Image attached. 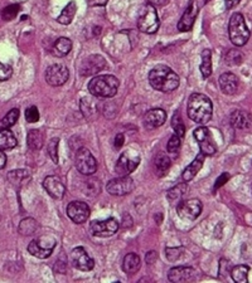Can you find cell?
Returning a JSON list of instances; mask_svg holds the SVG:
<instances>
[{"label": "cell", "instance_id": "obj_1", "mask_svg": "<svg viewBox=\"0 0 252 283\" xmlns=\"http://www.w3.org/2000/svg\"><path fill=\"white\" fill-rule=\"evenodd\" d=\"M187 112L193 122L198 125H206L212 119L213 105L208 96L203 93H193L188 100Z\"/></svg>", "mask_w": 252, "mask_h": 283}, {"label": "cell", "instance_id": "obj_2", "mask_svg": "<svg viewBox=\"0 0 252 283\" xmlns=\"http://www.w3.org/2000/svg\"><path fill=\"white\" fill-rule=\"evenodd\" d=\"M149 83L160 92H171L179 87V76L170 67L159 65L149 72Z\"/></svg>", "mask_w": 252, "mask_h": 283}, {"label": "cell", "instance_id": "obj_3", "mask_svg": "<svg viewBox=\"0 0 252 283\" xmlns=\"http://www.w3.org/2000/svg\"><path fill=\"white\" fill-rule=\"evenodd\" d=\"M120 82L119 79L111 74H103L96 76L88 83V91L95 97L110 98L114 97L119 90Z\"/></svg>", "mask_w": 252, "mask_h": 283}, {"label": "cell", "instance_id": "obj_4", "mask_svg": "<svg viewBox=\"0 0 252 283\" xmlns=\"http://www.w3.org/2000/svg\"><path fill=\"white\" fill-rule=\"evenodd\" d=\"M229 34L232 43L237 45V47H242V45L247 43L251 33L248 26L246 25L245 18L242 14H240V13L232 14L229 23Z\"/></svg>", "mask_w": 252, "mask_h": 283}, {"label": "cell", "instance_id": "obj_5", "mask_svg": "<svg viewBox=\"0 0 252 283\" xmlns=\"http://www.w3.org/2000/svg\"><path fill=\"white\" fill-rule=\"evenodd\" d=\"M160 19L157 9L153 5L147 4L141 8L138 17V28L143 33L154 34L159 29Z\"/></svg>", "mask_w": 252, "mask_h": 283}, {"label": "cell", "instance_id": "obj_6", "mask_svg": "<svg viewBox=\"0 0 252 283\" xmlns=\"http://www.w3.org/2000/svg\"><path fill=\"white\" fill-rule=\"evenodd\" d=\"M55 247H56L55 238H52V237L49 236H43V237H39V238L32 240V242L29 243L28 252L31 253L32 256H34V257L44 260V258L51 257Z\"/></svg>", "mask_w": 252, "mask_h": 283}, {"label": "cell", "instance_id": "obj_7", "mask_svg": "<svg viewBox=\"0 0 252 283\" xmlns=\"http://www.w3.org/2000/svg\"><path fill=\"white\" fill-rule=\"evenodd\" d=\"M74 164H76L77 170L86 176L93 175L97 170V161H96L95 156L86 148H81L77 150Z\"/></svg>", "mask_w": 252, "mask_h": 283}, {"label": "cell", "instance_id": "obj_8", "mask_svg": "<svg viewBox=\"0 0 252 283\" xmlns=\"http://www.w3.org/2000/svg\"><path fill=\"white\" fill-rule=\"evenodd\" d=\"M139 164H140V155L136 154L133 150L124 151V153L120 155L119 160H117L115 170H116V173L120 176H128L133 172H135Z\"/></svg>", "mask_w": 252, "mask_h": 283}, {"label": "cell", "instance_id": "obj_9", "mask_svg": "<svg viewBox=\"0 0 252 283\" xmlns=\"http://www.w3.org/2000/svg\"><path fill=\"white\" fill-rule=\"evenodd\" d=\"M203 209V205L199 199H188L182 200L179 202L178 207H177V212L178 215L184 220H195L200 215Z\"/></svg>", "mask_w": 252, "mask_h": 283}, {"label": "cell", "instance_id": "obj_10", "mask_svg": "<svg viewBox=\"0 0 252 283\" xmlns=\"http://www.w3.org/2000/svg\"><path fill=\"white\" fill-rule=\"evenodd\" d=\"M193 136H194L198 145H199L200 153L205 154L206 156H211V155L216 154L217 146L216 144H214L210 130H208L207 127L200 126L198 127V129H195L193 131Z\"/></svg>", "mask_w": 252, "mask_h": 283}, {"label": "cell", "instance_id": "obj_11", "mask_svg": "<svg viewBox=\"0 0 252 283\" xmlns=\"http://www.w3.org/2000/svg\"><path fill=\"white\" fill-rule=\"evenodd\" d=\"M135 188L134 180L130 176H120V178L112 179L107 183V193L114 196H122L130 194Z\"/></svg>", "mask_w": 252, "mask_h": 283}, {"label": "cell", "instance_id": "obj_12", "mask_svg": "<svg viewBox=\"0 0 252 283\" xmlns=\"http://www.w3.org/2000/svg\"><path fill=\"white\" fill-rule=\"evenodd\" d=\"M69 77V71L64 65L57 63V65H52L48 67L45 71V81L49 86L52 87H60L63 86L67 82Z\"/></svg>", "mask_w": 252, "mask_h": 283}, {"label": "cell", "instance_id": "obj_13", "mask_svg": "<svg viewBox=\"0 0 252 283\" xmlns=\"http://www.w3.org/2000/svg\"><path fill=\"white\" fill-rule=\"evenodd\" d=\"M106 66V61L103 55L91 54L82 61L81 66H80V73L84 77L93 76V74H97L98 72L105 69Z\"/></svg>", "mask_w": 252, "mask_h": 283}, {"label": "cell", "instance_id": "obj_14", "mask_svg": "<svg viewBox=\"0 0 252 283\" xmlns=\"http://www.w3.org/2000/svg\"><path fill=\"white\" fill-rule=\"evenodd\" d=\"M91 232L95 237H111L119 231V223L115 218H109L106 220H93L90 227Z\"/></svg>", "mask_w": 252, "mask_h": 283}, {"label": "cell", "instance_id": "obj_15", "mask_svg": "<svg viewBox=\"0 0 252 283\" xmlns=\"http://www.w3.org/2000/svg\"><path fill=\"white\" fill-rule=\"evenodd\" d=\"M71 262L74 268L82 272H88L95 267V261L90 257V254L84 247H77L72 249Z\"/></svg>", "mask_w": 252, "mask_h": 283}, {"label": "cell", "instance_id": "obj_16", "mask_svg": "<svg viewBox=\"0 0 252 283\" xmlns=\"http://www.w3.org/2000/svg\"><path fill=\"white\" fill-rule=\"evenodd\" d=\"M90 207L84 202H71L67 205V215L73 223L82 224L90 218Z\"/></svg>", "mask_w": 252, "mask_h": 283}, {"label": "cell", "instance_id": "obj_17", "mask_svg": "<svg viewBox=\"0 0 252 283\" xmlns=\"http://www.w3.org/2000/svg\"><path fill=\"white\" fill-rule=\"evenodd\" d=\"M198 12H199V8H198L195 0H190L188 7H187L186 12L182 15L181 20L178 23V31L181 32H188L193 28V24L195 22V18H197Z\"/></svg>", "mask_w": 252, "mask_h": 283}, {"label": "cell", "instance_id": "obj_18", "mask_svg": "<svg viewBox=\"0 0 252 283\" xmlns=\"http://www.w3.org/2000/svg\"><path fill=\"white\" fill-rule=\"evenodd\" d=\"M43 188L47 190V193L49 194L53 199H62L64 196V193H66V186L63 185L61 179L55 175L47 176V178L43 180Z\"/></svg>", "mask_w": 252, "mask_h": 283}, {"label": "cell", "instance_id": "obj_19", "mask_svg": "<svg viewBox=\"0 0 252 283\" xmlns=\"http://www.w3.org/2000/svg\"><path fill=\"white\" fill-rule=\"evenodd\" d=\"M167 120V114L162 108H153L147 111L144 116V126L147 130H154L164 125Z\"/></svg>", "mask_w": 252, "mask_h": 283}, {"label": "cell", "instance_id": "obj_20", "mask_svg": "<svg viewBox=\"0 0 252 283\" xmlns=\"http://www.w3.org/2000/svg\"><path fill=\"white\" fill-rule=\"evenodd\" d=\"M194 278L195 271L192 267H174L168 273V279L174 283L192 282Z\"/></svg>", "mask_w": 252, "mask_h": 283}, {"label": "cell", "instance_id": "obj_21", "mask_svg": "<svg viewBox=\"0 0 252 283\" xmlns=\"http://www.w3.org/2000/svg\"><path fill=\"white\" fill-rule=\"evenodd\" d=\"M230 120H231L232 126L237 130L248 129L252 125V116L248 112L242 111V109H237V111L232 112Z\"/></svg>", "mask_w": 252, "mask_h": 283}, {"label": "cell", "instance_id": "obj_22", "mask_svg": "<svg viewBox=\"0 0 252 283\" xmlns=\"http://www.w3.org/2000/svg\"><path fill=\"white\" fill-rule=\"evenodd\" d=\"M219 87L224 95H235L238 88V77L231 72L223 73L219 77Z\"/></svg>", "mask_w": 252, "mask_h": 283}, {"label": "cell", "instance_id": "obj_23", "mask_svg": "<svg viewBox=\"0 0 252 283\" xmlns=\"http://www.w3.org/2000/svg\"><path fill=\"white\" fill-rule=\"evenodd\" d=\"M205 157L206 155L199 153L195 156V159L193 160L192 162L186 167V170L183 172V180L184 181H190L192 179H194V176L200 172L203 166V162H205Z\"/></svg>", "mask_w": 252, "mask_h": 283}, {"label": "cell", "instance_id": "obj_24", "mask_svg": "<svg viewBox=\"0 0 252 283\" xmlns=\"http://www.w3.org/2000/svg\"><path fill=\"white\" fill-rule=\"evenodd\" d=\"M27 144H28V148L31 150H41L43 145H44V133L42 132V130L29 131L28 136H27Z\"/></svg>", "mask_w": 252, "mask_h": 283}, {"label": "cell", "instance_id": "obj_25", "mask_svg": "<svg viewBox=\"0 0 252 283\" xmlns=\"http://www.w3.org/2000/svg\"><path fill=\"white\" fill-rule=\"evenodd\" d=\"M170 165H171V161H170V159L168 157L167 154L159 153L157 156H155L154 169H155V173H157V175L159 176V178H162V176H164L165 174H167L168 170L170 169Z\"/></svg>", "mask_w": 252, "mask_h": 283}, {"label": "cell", "instance_id": "obj_26", "mask_svg": "<svg viewBox=\"0 0 252 283\" xmlns=\"http://www.w3.org/2000/svg\"><path fill=\"white\" fill-rule=\"evenodd\" d=\"M141 261L140 257L135 253H129L124 257V262H122V268L124 272L128 274H134L135 272H138L140 269Z\"/></svg>", "mask_w": 252, "mask_h": 283}, {"label": "cell", "instance_id": "obj_27", "mask_svg": "<svg viewBox=\"0 0 252 283\" xmlns=\"http://www.w3.org/2000/svg\"><path fill=\"white\" fill-rule=\"evenodd\" d=\"M72 49V42L71 39L66 38V37H61L57 41L55 42L52 48V53L56 57H64V55L68 54Z\"/></svg>", "mask_w": 252, "mask_h": 283}, {"label": "cell", "instance_id": "obj_28", "mask_svg": "<svg viewBox=\"0 0 252 283\" xmlns=\"http://www.w3.org/2000/svg\"><path fill=\"white\" fill-rule=\"evenodd\" d=\"M17 137L9 129L0 130V149L2 150H10L17 146Z\"/></svg>", "mask_w": 252, "mask_h": 283}, {"label": "cell", "instance_id": "obj_29", "mask_svg": "<svg viewBox=\"0 0 252 283\" xmlns=\"http://www.w3.org/2000/svg\"><path fill=\"white\" fill-rule=\"evenodd\" d=\"M76 12H77L76 3L74 2L68 3V4L64 7V9L62 10L60 17L57 18V22L60 24H63V25H68V24H71L72 20H73L74 15H76Z\"/></svg>", "mask_w": 252, "mask_h": 283}, {"label": "cell", "instance_id": "obj_30", "mask_svg": "<svg viewBox=\"0 0 252 283\" xmlns=\"http://www.w3.org/2000/svg\"><path fill=\"white\" fill-rule=\"evenodd\" d=\"M248 271H250V268L245 266V264L233 267L231 269L232 279L237 283H246L248 281Z\"/></svg>", "mask_w": 252, "mask_h": 283}, {"label": "cell", "instance_id": "obj_31", "mask_svg": "<svg viewBox=\"0 0 252 283\" xmlns=\"http://www.w3.org/2000/svg\"><path fill=\"white\" fill-rule=\"evenodd\" d=\"M19 119V109L13 108L0 120V130L10 129L12 126H14L15 122Z\"/></svg>", "mask_w": 252, "mask_h": 283}, {"label": "cell", "instance_id": "obj_32", "mask_svg": "<svg viewBox=\"0 0 252 283\" xmlns=\"http://www.w3.org/2000/svg\"><path fill=\"white\" fill-rule=\"evenodd\" d=\"M38 229V223L33 218L23 219L19 224V233L23 236H32Z\"/></svg>", "mask_w": 252, "mask_h": 283}, {"label": "cell", "instance_id": "obj_33", "mask_svg": "<svg viewBox=\"0 0 252 283\" xmlns=\"http://www.w3.org/2000/svg\"><path fill=\"white\" fill-rule=\"evenodd\" d=\"M200 72L205 78L212 74V53L210 49H205L202 52V63H200Z\"/></svg>", "mask_w": 252, "mask_h": 283}, {"label": "cell", "instance_id": "obj_34", "mask_svg": "<svg viewBox=\"0 0 252 283\" xmlns=\"http://www.w3.org/2000/svg\"><path fill=\"white\" fill-rule=\"evenodd\" d=\"M187 191H188V185L186 183H182L169 189L167 196L170 202H177V200H181Z\"/></svg>", "mask_w": 252, "mask_h": 283}, {"label": "cell", "instance_id": "obj_35", "mask_svg": "<svg viewBox=\"0 0 252 283\" xmlns=\"http://www.w3.org/2000/svg\"><path fill=\"white\" fill-rule=\"evenodd\" d=\"M171 127H173L179 137H183V136L186 135V126H184L183 120H182V116L179 112L174 114L173 119H171Z\"/></svg>", "mask_w": 252, "mask_h": 283}, {"label": "cell", "instance_id": "obj_36", "mask_svg": "<svg viewBox=\"0 0 252 283\" xmlns=\"http://www.w3.org/2000/svg\"><path fill=\"white\" fill-rule=\"evenodd\" d=\"M224 61H226L227 66H238L242 63L243 54L240 50L231 49L229 50V53H227L226 57H224Z\"/></svg>", "mask_w": 252, "mask_h": 283}, {"label": "cell", "instance_id": "obj_37", "mask_svg": "<svg viewBox=\"0 0 252 283\" xmlns=\"http://www.w3.org/2000/svg\"><path fill=\"white\" fill-rule=\"evenodd\" d=\"M58 145H60V138L58 137H53L47 145L48 155L55 164H58Z\"/></svg>", "mask_w": 252, "mask_h": 283}, {"label": "cell", "instance_id": "obj_38", "mask_svg": "<svg viewBox=\"0 0 252 283\" xmlns=\"http://www.w3.org/2000/svg\"><path fill=\"white\" fill-rule=\"evenodd\" d=\"M8 178H9V180L12 181L13 184L19 185L23 181H26L27 179H29V173L27 172V170H14V172L8 174Z\"/></svg>", "mask_w": 252, "mask_h": 283}, {"label": "cell", "instance_id": "obj_39", "mask_svg": "<svg viewBox=\"0 0 252 283\" xmlns=\"http://www.w3.org/2000/svg\"><path fill=\"white\" fill-rule=\"evenodd\" d=\"M85 193L88 194V195H96V194L100 193V181L97 179H87L85 183Z\"/></svg>", "mask_w": 252, "mask_h": 283}, {"label": "cell", "instance_id": "obj_40", "mask_svg": "<svg viewBox=\"0 0 252 283\" xmlns=\"http://www.w3.org/2000/svg\"><path fill=\"white\" fill-rule=\"evenodd\" d=\"M19 10H20V5H18V4L9 5V7H7L4 10H3L2 18L4 20H7V22H9V20H13L18 15Z\"/></svg>", "mask_w": 252, "mask_h": 283}, {"label": "cell", "instance_id": "obj_41", "mask_svg": "<svg viewBox=\"0 0 252 283\" xmlns=\"http://www.w3.org/2000/svg\"><path fill=\"white\" fill-rule=\"evenodd\" d=\"M182 137H179L178 135H173L170 138H169L168 141V145H167V150L168 153H177V151L179 150V148H181V141Z\"/></svg>", "mask_w": 252, "mask_h": 283}, {"label": "cell", "instance_id": "obj_42", "mask_svg": "<svg viewBox=\"0 0 252 283\" xmlns=\"http://www.w3.org/2000/svg\"><path fill=\"white\" fill-rule=\"evenodd\" d=\"M26 120L29 124H34L39 120V111L36 106H31L29 108H27L26 111Z\"/></svg>", "mask_w": 252, "mask_h": 283}, {"label": "cell", "instance_id": "obj_43", "mask_svg": "<svg viewBox=\"0 0 252 283\" xmlns=\"http://www.w3.org/2000/svg\"><path fill=\"white\" fill-rule=\"evenodd\" d=\"M13 74V68L10 66L4 65V63L0 62V82L8 81V79L12 77Z\"/></svg>", "mask_w": 252, "mask_h": 283}, {"label": "cell", "instance_id": "obj_44", "mask_svg": "<svg viewBox=\"0 0 252 283\" xmlns=\"http://www.w3.org/2000/svg\"><path fill=\"white\" fill-rule=\"evenodd\" d=\"M229 179H230V175L227 174V173H224V174H222L221 176H219V178L217 179L216 184H214V190H217V189L221 188L222 185H224L226 181H229Z\"/></svg>", "mask_w": 252, "mask_h": 283}, {"label": "cell", "instance_id": "obj_45", "mask_svg": "<svg viewBox=\"0 0 252 283\" xmlns=\"http://www.w3.org/2000/svg\"><path fill=\"white\" fill-rule=\"evenodd\" d=\"M109 3V0H87L88 7H104Z\"/></svg>", "mask_w": 252, "mask_h": 283}, {"label": "cell", "instance_id": "obj_46", "mask_svg": "<svg viewBox=\"0 0 252 283\" xmlns=\"http://www.w3.org/2000/svg\"><path fill=\"white\" fill-rule=\"evenodd\" d=\"M124 141H125V137L122 133H117L116 137H115V148L116 149H120L122 145H124Z\"/></svg>", "mask_w": 252, "mask_h": 283}, {"label": "cell", "instance_id": "obj_47", "mask_svg": "<svg viewBox=\"0 0 252 283\" xmlns=\"http://www.w3.org/2000/svg\"><path fill=\"white\" fill-rule=\"evenodd\" d=\"M169 0H147V3H149L150 5H153V7H163V5H165Z\"/></svg>", "mask_w": 252, "mask_h": 283}, {"label": "cell", "instance_id": "obj_48", "mask_svg": "<svg viewBox=\"0 0 252 283\" xmlns=\"http://www.w3.org/2000/svg\"><path fill=\"white\" fill-rule=\"evenodd\" d=\"M5 165H7V155L0 149V169H4Z\"/></svg>", "mask_w": 252, "mask_h": 283}, {"label": "cell", "instance_id": "obj_49", "mask_svg": "<svg viewBox=\"0 0 252 283\" xmlns=\"http://www.w3.org/2000/svg\"><path fill=\"white\" fill-rule=\"evenodd\" d=\"M240 2L241 0H226V7L229 8V9H231V8L236 7Z\"/></svg>", "mask_w": 252, "mask_h": 283}, {"label": "cell", "instance_id": "obj_50", "mask_svg": "<svg viewBox=\"0 0 252 283\" xmlns=\"http://www.w3.org/2000/svg\"><path fill=\"white\" fill-rule=\"evenodd\" d=\"M251 188H252V185H251Z\"/></svg>", "mask_w": 252, "mask_h": 283}]
</instances>
